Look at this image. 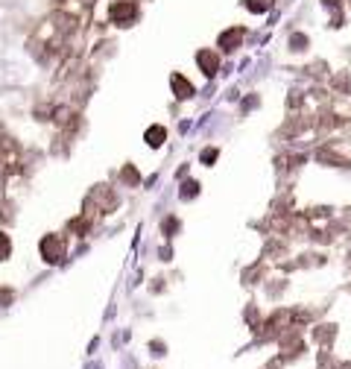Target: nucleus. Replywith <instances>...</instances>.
I'll return each mask as SVG.
<instances>
[{"instance_id": "6", "label": "nucleus", "mask_w": 351, "mask_h": 369, "mask_svg": "<svg viewBox=\"0 0 351 369\" xmlns=\"http://www.w3.org/2000/svg\"><path fill=\"white\" fill-rule=\"evenodd\" d=\"M164 135H167V132H164L161 126H152V129H146V144H149V147H161V144H164Z\"/></svg>"}, {"instance_id": "7", "label": "nucleus", "mask_w": 351, "mask_h": 369, "mask_svg": "<svg viewBox=\"0 0 351 369\" xmlns=\"http://www.w3.org/2000/svg\"><path fill=\"white\" fill-rule=\"evenodd\" d=\"M246 6H249V12H267L272 6V0H246Z\"/></svg>"}, {"instance_id": "8", "label": "nucleus", "mask_w": 351, "mask_h": 369, "mask_svg": "<svg viewBox=\"0 0 351 369\" xmlns=\"http://www.w3.org/2000/svg\"><path fill=\"white\" fill-rule=\"evenodd\" d=\"M9 249H12V243H9V238L6 235H0V261L9 255Z\"/></svg>"}, {"instance_id": "4", "label": "nucleus", "mask_w": 351, "mask_h": 369, "mask_svg": "<svg viewBox=\"0 0 351 369\" xmlns=\"http://www.w3.org/2000/svg\"><path fill=\"white\" fill-rule=\"evenodd\" d=\"M196 62L202 65V70H205L208 76H214V73H217V53H211V50H202V53L196 56Z\"/></svg>"}, {"instance_id": "5", "label": "nucleus", "mask_w": 351, "mask_h": 369, "mask_svg": "<svg viewBox=\"0 0 351 369\" xmlns=\"http://www.w3.org/2000/svg\"><path fill=\"white\" fill-rule=\"evenodd\" d=\"M173 91H176L179 97H190V94H193V85H190L182 73H176V76H173Z\"/></svg>"}, {"instance_id": "9", "label": "nucleus", "mask_w": 351, "mask_h": 369, "mask_svg": "<svg viewBox=\"0 0 351 369\" xmlns=\"http://www.w3.org/2000/svg\"><path fill=\"white\" fill-rule=\"evenodd\" d=\"M193 194H196V185H193V182H187V185H185V191H182V196H193Z\"/></svg>"}, {"instance_id": "2", "label": "nucleus", "mask_w": 351, "mask_h": 369, "mask_svg": "<svg viewBox=\"0 0 351 369\" xmlns=\"http://www.w3.org/2000/svg\"><path fill=\"white\" fill-rule=\"evenodd\" d=\"M62 252H64V249H62V240H59L56 235H50V238L41 240V255H44L50 264H56V261L62 258Z\"/></svg>"}, {"instance_id": "1", "label": "nucleus", "mask_w": 351, "mask_h": 369, "mask_svg": "<svg viewBox=\"0 0 351 369\" xmlns=\"http://www.w3.org/2000/svg\"><path fill=\"white\" fill-rule=\"evenodd\" d=\"M111 21L114 23H120V26H126L129 21H135V15H138V9H135V3H129V0H117L114 6H111Z\"/></svg>"}, {"instance_id": "3", "label": "nucleus", "mask_w": 351, "mask_h": 369, "mask_svg": "<svg viewBox=\"0 0 351 369\" xmlns=\"http://www.w3.org/2000/svg\"><path fill=\"white\" fill-rule=\"evenodd\" d=\"M246 35V29L243 26H237V29H228V32H223L220 35V47H226V50H234L237 47V41Z\"/></svg>"}]
</instances>
